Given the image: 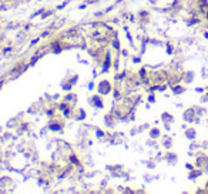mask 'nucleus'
I'll return each instance as SVG.
<instances>
[{
  "instance_id": "f257e3e1",
  "label": "nucleus",
  "mask_w": 208,
  "mask_h": 194,
  "mask_svg": "<svg viewBox=\"0 0 208 194\" xmlns=\"http://www.w3.org/2000/svg\"><path fill=\"white\" fill-rule=\"evenodd\" d=\"M207 17H208V14H207Z\"/></svg>"
}]
</instances>
